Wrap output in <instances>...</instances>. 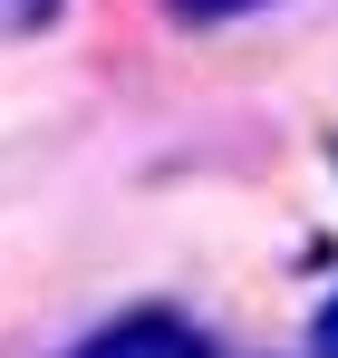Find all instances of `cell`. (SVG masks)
<instances>
[{"instance_id":"cell-1","label":"cell","mask_w":338,"mask_h":358,"mask_svg":"<svg viewBox=\"0 0 338 358\" xmlns=\"http://www.w3.org/2000/svg\"><path fill=\"white\" fill-rule=\"evenodd\" d=\"M68 358H213V349H203V329H193L184 310H126L97 339H78Z\"/></svg>"},{"instance_id":"cell-4","label":"cell","mask_w":338,"mask_h":358,"mask_svg":"<svg viewBox=\"0 0 338 358\" xmlns=\"http://www.w3.org/2000/svg\"><path fill=\"white\" fill-rule=\"evenodd\" d=\"M309 358H338V291L309 310Z\"/></svg>"},{"instance_id":"cell-2","label":"cell","mask_w":338,"mask_h":358,"mask_svg":"<svg viewBox=\"0 0 338 358\" xmlns=\"http://www.w3.org/2000/svg\"><path fill=\"white\" fill-rule=\"evenodd\" d=\"M184 29H223V20H251V10H271V0H165Z\"/></svg>"},{"instance_id":"cell-3","label":"cell","mask_w":338,"mask_h":358,"mask_svg":"<svg viewBox=\"0 0 338 358\" xmlns=\"http://www.w3.org/2000/svg\"><path fill=\"white\" fill-rule=\"evenodd\" d=\"M68 0H0V29H49Z\"/></svg>"}]
</instances>
